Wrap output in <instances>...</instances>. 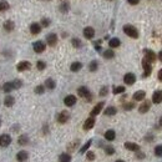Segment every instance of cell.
I'll list each match as a JSON object with an SVG mask.
<instances>
[{"label":"cell","mask_w":162,"mask_h":162,"mask_svg":"<svg viewBox=\"0 0 162 162\" xmlns=\"http://www.w3.org/2000/svg\"><path fill=\"white\" fill-rule=\"evenodd\" d=\"M81 69H83V64L79 62V61L72 62V64H71V66H70V70H71L72 72H77V71H80Z\"/></svg>","instance_id":"obj_21"},{"label":"cell","mask_w":162,"mask_h":162,"mask_svg":"<svg viewBox=\"0 0 162 162\" xmlns=\"http://www.w3.org/2000/svg\"><path fill=\"white\" fill-rule=\"evenodd\" d=\"M116 112H117V109L116 107H114V106H109L107 109L105 110V115L106 116H114V115H116Z\"/></svg>","instance_id":"obj_26"},{"label":"cell","mask_w":162,"mask_h":162,"mask_svg":"<svg viewBox=\"0 0 162 162\" xmlns=\"http://www.w3.org/2000/svg\"><path fill=\"white\" fill-rule=\"evenodd\" d=\"M95 157H96V156H95V153H93L92 151H89V152L86 153V158H87L89 161H93V160H95Z\"/></svg>","instance_id":"obj_43"},{"label":"cell","mask_w":162,"mask_h":162,"mask_svg":"<svg viewBox=\"0 0 162 162\" xmlns=\"http://www.w3.org/2000/svg\"><path fill=\"white\" fill-rule=\"evenodd\" d=\"M142 67H143V75H142V77L143 79L145 77H148V76L151 75V72H152V65H151V62L147 61L143 58V60H142Z\"/></svg>","instance_id":"obj_2"},{"label":"cell","mask_w":162,"mask_h":162,"mask_svg":"<svg viewBox=\"0 0 162 162\" xmlns=\"http://www.w3.org/2000/svg\"><path fill=\"white\" fill-rule=\"evenodd\" d=\"M45 44L43 43V41H35L34 43V45H33V49H34V51L35 52H37V54H41V52H44L45 51Z\"/></svg>","instance_id":"obj_6"},{"label":"cell","mask_w":162,"mask_h":162,"mask_svg":"<svg viewBox=\"0 0 162 162\" xmlns=\"http://www.w3.org/2000/svg\"><path fill=\"white\" fill-rule=\"evenodd\" d=\"M84 36L86 39H92L93 36H95V30H93V28H91V26H87V28L84 29Z\"/></svg>","instance_id":"obj_19"},{"label":"cell","mask_w":162,"mask_h":162,"mask_svg":"<svg viewBox=\"0 0 162 162\" xmlns=\"http://www.w3.org/2000/svg\"><path fill=\"white\" fill-rule=\"evenodd\" d=\"M46 43H48V45H50V46H55L56 43H58V36H56V34H54V33L49 34V35L46 36Z\"/></svg>","instance_id":"obj_11"},{"label":"cell","mask_w":162,"mask_h":162,"mask_svg":"<svg viewBox=\"0 0 162 162\" xmlns=\"http://www.w3.org/2000/svg\"><path fill=\"white\" fill-rule=\"evenodd\" d=\"M155 155L157 157H162V145H158L155 147Z\"/></svg>","instance_id":"obj_39"},{"label":"cell","mask_w":162,"mask_h":162,"mask_svg":"<svg viewBox=\"0 0 162 162\" xmlns=\"http://www.w3.org/2000/svg\"><path fill=\"white\" fill-rule=\"evenodd\" d=\"M77 93H79L80 97H84V99H86V100H89V101L91 100V92H90L89 89L85 87V86L79 87V89H77Z\"/></svg>","instance_id":"obj_3"},{"label":"cell","mask_w":162,"mask_h":162,"mask_svg":"<svg viewBox=\"0 0 162 162\" xmlns=\"http://www.w3.org/2000/svg\"><path fill=\"white\" fill-rule=\"evenodd\" d=\"M11 143V137H10V135H2L0 136V146L2 147H6Z\"/></svg>","instance_id":"obj_9"},{"label":"cell","mask_w":162,"mask_h":162,"mask_svg":"<svg viewBox=\"0 0 162 162\" xmlns=\"http://www.w3.org/2000/svg\"><path fill=\"white\" fill-rule=\"evenodd\" d=\"M124 83L126 85H133L135 83H136V76H135V74L132 72H129L124 76Z\"/></svg>","instance_id":"obj_5"},{"label":"cell","mask_w":162,"mask_h":162,"mask_svg":"<svg viewBox=\"0 0 162 162\" xmlns=\"http://www.w3.org/2000/svg\"><path fill=\"white\" fill-rule=\"evenodd\" d=\"M93 126H95V118H93L92 116H90L85 122H84V130H86V131H89V130H91Z\"/></svg>","instance_id":"obj_15"},{"label":"cell","mask_w":162,"mask_h":162,"mask_svg":"<svg viewBox=\"0 0 162 162\" xmlns=\"http://www.w3.org/2000/svg\"><path fill=\"white\" fill-rule=\"evenodd\" d=\"M137 158H140V160H142V158H145V153H142V152H140V151H137Z\"/></svg>","instance_id":"obj_49"},{"label":"cell","mask_w":162,"mask_h":162,"mask_svg":"<svg viewBox=\"0 0 162 162\" xmlns=\"http://www.w3.org/2000/svg\"><path fill=\"white\" fill-rule=\"evenodd\" d=\"M76 101H77V99H76L74 95H67V96L64 99V104H65L67 107L74 106V105L76 104Z\"/></svg>","instance_id":"obj_12"},{"label":"cell","mask_w":162,"mask_h":162,"mask_svg":"<svg viewBox=\"0 0 162 162\" xmlns=\"http://www.w3.org/2000/svg\"><path fill=\"white\" fill-rule=\"evenodd\" d=\"M105 139H106L107 141H114V140L116 139V132H115L114 130H107V131L105 132Z\"/></svg>","instance_id":"obj_20"},{"label":"cell","mask_w":162,"mask_h":162,"mask_svg":"<svg viewBox=\"0 0 162 162\" xmlns=\"http://www.w3.org/2000/svg\"><path fill=\"white\" fill-rule=\"evenodd\" d=\"M158 59H160V61H162V50L158 52Z\"/></svg>","instance_id":"obj_51"},{"label":"cell","mask_w":162,"mask_h":162,"mask_svg":"<svg viewBox=\"0 0 162 162\" xmlns=\"http://www.w3.org/2000/svg\"><path fill=\"white\" fill-rule=\"evenodd\" d=\"M69 118H70V114L67 111H61L58 116V121L60 124H66L67 121H69Z\"/></svg>","instance_id":"obj_10"},{"label":"cell","mask_w":162,"mask_h":162,"mask_svg":"<svg viewBox=\"0 0 162 162\" xmlns=\"http://www.w3.org/2000/svg\"><path fill=\"white\" fill-rule=\"evenodd\" d=\"M45 91V86L44 85H39L35 87V93H37V95H41V93H44Z\"/></svg>","instance_id":"obj_38"},{"label":"cell","mask_w":162,"mask_h":162,"mask_svg":"<svg viewBox=\"0 0 162 162\" xmlns=\"http://www.w3.org/2000/svg\"><path fill=\"white\" fill-rule=\"evenodd\" d=\"M157 77H158V80H160V81H162V69L158 71V74H157Z\"/></svg>","instance_id":"obj_50"},{"label":"cell","mask_w":162,"mask_h":162,"mask_svg":"<svg viewBox=\"0 0 162 162\" xmlns=\"http://www.w3.org/2000/svg\"><path fill=\"white\" fill-rule=\"evenodd\" d=\"M124 33H125L127 36L132 37V39H137V37H139V30L135 28L133 25H130V24L124 25Z\"/></svg>","instance_id":"obj_1"},{"label":"cell","mask_w":162,"mask_h":162,"mask_svg":"<svg viewBox=\"0 0 162 162\" xmlns=\"http://www.w3.org/2000/svg\"><path fill=\"white\" fill-rule=\"evenodd\" d=\"M104 58H105V59H114V58H115L114 50H112V49H109V50L104 51Z\"/></svg>","instance_id":"obj_29"},{"label":"cell","mask_w":162,"mask_h":162,"mask_svg":"<svg viewBox=\"0 0 162 162\" xmlns=\"http://www.w3.org/2000/svg\"><path fill=\"white\" fill-rule=\"evenodd\" d=\"M125 86H116V87H114V90H112V92H114V95H118V93H122V92H125Z\"/></svg>","instance_id":"obj_34"},{"label":"cell","mask_w":162,"mask_h":162,"mask_svg":"<svg viewBox=\"0 0 162 162\" xmlns=\"http://www.w3.org/2000/svg\"><path fill=\"white\" fill-rule=\"evenodd\" d=\"M15 104V99L12 97L11 95H8V96H5V99H4V105L5 106H8V107H11L12 105Z\"/></svg>","instance_id":"obj_22"},{"label":"cell","mask_w":162,"mask_h":162,"mask_svg":"<svg viewBox=\"0 0 162 162\" xmlns=\"http://www.w3.org/2000/svg\"><path fill=\"white\" fill-rule=\"evenodd\" d=\"M120 45H121V41H120V39H117V37H114V39H111L110 41H109V46H110L111 49L118 48Z\"/></svg>","instance_id":"obj_24"},{"label":"cell","mask_w":162,"mask_h":162,"mask_svg":"<svg viewBox=\"0 0 162 162\" xmlns=\"http://www.w3.org/2000/svg\"><path fill=\"white\" fill-rule=\"evenodd\" d=\"M41 26H45V28H48V26L50 25V19H48V18H44L43 20H41V24H40Z\"/></svg>","instance_id":"obj_46"},{"label":"cell","mask_w":162,"mask_h":162,"mask_svg":"<svg viewBox=\"0 0 162 162\" xmlns=\"http://www.w3.org/2000/svg\"><path fill=\"white\" fill-rule=\"evenodd\" d=\"M40 31H41V25H40V24L33 23V24L30 25V33H31L33 35H37V34H40Z\"/></svg>","instance_id":"obj_17"},{"label":"cell","mask_w":162,"mask_h":162,"mask_svg":"<svg viewBox=\"0 0 162 162\" xmlns=\"http://www.w3.org/2000/svg\"><path fill=\"white\" fill-rule=\"evenodd\" d=\"M143 54H145V59H146L147 61H150L151 64L155 62L156 59H157V55H156V54H155L152 50H150V49H145V50H143Z\"/></svg>","instance_id":"obj_4"},{"label":"cell","mask_w":162,"mask_h":162,"mask_svg":"<svg viewBox=\"0 0 162 162\" xmlns=\"http://www.w3.org/2000/svg\"><path fill=\"white\" fill-rule=\"evenodd\" d=\"M77 145H79V140H76L75 142H72V143H70L69 146H67V150H69V151H74Z\"/></svg>","instance_id":"obj_42"},{"label":"cell","mask_w":162,"mask_h":162,"mask_svg":"<svg viewBox=\"0 0 162 162\" xmlns=\"http://www.w3.org/2000/svg\"><path fill=\"white\" fill-rule=\"evenodd\" d=\"M115 162H125V161H122V160H117V161H115Z\"/></svg>","instance_id":"obj_53"},{"label":"cell","mask_w":162,"mask_h":162,"mask_svg":"<svg viewBox=\"0 0 162 162\" xmlns=\"http://www.w3.org/2000/svg\"><path fill=\"white\" fill-rule=\"evenodd\" d=\"M129 2V4H131V5H137L139 3H140V0H127Z\"/></svg>","instance_id":"obj_48"},{"label":"cell","mask_w":162,"mask_h":162,"mask_svg":"<svg viewBox=\"0 0 162 162\" xmlns=\"http://www.w3.org/2000/svg\"><path fill=\"white\" fill-rule=\"evenodd\" d=\"M18 142H19V145L25 146L26 143L29 142V139H28V136H26V135H21V136L19 137V140H18Z\"/></svg>","instance_id":"obj_32"},{"label":"cell","mask_w":162,"mask_h":162,"mask_svg":"<svg viewBox=\"0 0 162 162\" xmlns=\"http://www.w3.org/2000/svg\"><path fill=\"white\" fill-rule=\"evenodd\" d=\"M145 97H146V92L143 90L136 91L133 93V100L135 101H142V100H145Z\"/></svg>","instance_id":"obj_18"},{"label":"cell","mask_w":162,"mask_h":162,"mask_svg":"<svg viewBox=\"0 0 162 162\" xmlns=\"http://www.w3.org/2000/svg\"><path fill=\"white\" fill-rule=\"evenodd\" d=\"M0 125H2V120H0Z\"/></svg>","instance_id":"obj_54"},{"label":"cell","mask_w":162,"mask_h":162,"mask_svg":"<svg viewBox=\"0 0 162 162\" xmlns=\"http://www.w3.org/2000/svg\"><path fill=\"white\" fill-rule=\"evenodd\" d=\"M105 152H106L107 155H114V153H115V148H114L112 146H106V147H105Z\"/></svg>","instance_id":"obj_40"},{"label":"cell","mask_w":162,"mask_h":162,"mask_svg":"<svg viewBox=\"0 0 162 162\" xmlns=\"http://www.w3.org/2000/svg\"><path fill=\"white\" fill-rule=\"evenodd\" d=\"M36 67H37L40 71H41V70H44L45 67H46V64H45L44 61H37V62H36Z\"/></svg>","instance_id":"obj_41"},{"label":"cell","mask_w":162,"mask_h":162,"mask_svg":"<svg viewBox=\"0 0 162 162\" xmlns=\"http://www.w3.org/2000/svg\"><path fill=\"white\" fill-rule=\"evenodd\" d=\"M91 143H92V140H89L83 147H81L80 148V153H85L87 150H89V148H90V146H91Z\"/></svg>","instance_id":"obj_33"},{"label":"cell","mask_w":162,"mask_h":162,"mask_svg":"<svg viewBox=\"0 0 162 162\" xmlns=\"http://www.w3.org/2000/svg\"><path fill=\"white\" fill-rule=\"evenodd\" d=\"M107 92H109V87H107V86H104V87L100 90V96H106Z\"/></svg>","instance_id":"obj_45"},{"label":"cell","mask_w":162,"mask_h":162,"mask_svg":"<svg viewBox=\"0 0 162 162\" xmlns=\"http://www.w3.org/2000/svg\"><path fill=\"white\" fill-rule=\"evenodd\" d=\"M71 44H72V46L74 48H76V49H79V48H81V40L80 39H77V37H75V39H72L71 40Z\"/></svg>","instance_id":"obj_36"},{"label":"cell","mask_w":162,"mask_h":162,"mask_svg":"<svg viewBox=\"0 0 162 162\" xmlns=\"http://www.w3.org/2000/svg\"><path fill=\"white\" fill-rule=\"evenodd\" d=\"M12 86H14V90H16V89H20L21 86H23V81L21 80H14L12 81Z\"/></svg>","instance_id":"obj_37"},{"label":"cell","mask_w":162,"mask_h":162,"mask_svg":"<svg viewBox=\"0 0 162 162\" xmlns=\"http://www.w3.org/2000/svg\"><path fill=\"white\" fill-rule=\"evenodd\" d=\"M16 69H18V71H20V72L26 71V70H30V69H31V64H30L29 61H21V62L18 64Z\"/></svg>","instance_id":"obj_7"},{"label":"cell","mask_w":162,"mask_h":162,"mask_svg":"<svg viewBox=\"0 0 162 162\" xmlns=\"http://www.w3.org/2000/svg\"><path fill=\"white\" fill-rule=\"evenodd\" d=\"M150 107H151V102L150 101H143L139 106V112L140 114H146V112H148V110H150Z\"/></svg>","instance_id":"obj_13"},{"label":"cell","mask_w":162,"mask_h":162,"mask_svg":"<svg viewBox=\"0 0 162 162\" xmlns=\"http://www.w3.org/2000/svg\"><path fill=\"white\" fill-rule=\"evenodd\" d=\"M28 157H29V155H28V152H26V151H20V152H18V155H16V160L20 161V162L26 161V160H28Z\"/></svg>","instance_id":"obj_23"},{"label":"cell","mask_w":162,"mask_h":162,"mask_svg":"<svg viewBox=\"0 0 162 162\" xmlns=\"http://www.w3.org/2000/svg\"><path fill=\"white\" fill-rule=\"evenodd\" d=\"M110 2H111V0H110Z\"/></svg>","instance_id":"obj_55"},{"label":"cell","mask_w":162,"mask_h":162,"mask_svg":"<svg viewBox=\"0 0 162 162\" xmlns=\"http://www.w3.org/2000/svg\"><path fill=\"white\" fill-rule=\"evenodd\" d=\"M59 160H60V162H71V156L69 153H61Z\"/></svg>","instance_id":"obj_30"},{"label":"cell","mask_w":162,"mask_h":162,"mask_svg":"<svg viewBox=\"0 0 162 162\" xmlns=\"http://www.w3.org/2000/svg\"><path fill=\"white\" fill-rule=\"evenodd\" d=\"M104 105H105V102H99L97 105H95V107L91 110V112H90V115L92 116V117H95V116H97L100 112H101V110L104 109Z\"/></svg>","instance_id":"obj_8"},{"label":"cell","mask_w":162,"mask_h":162,"mask_svg":"<svg viewBox=\"0 0 162 162\" xmlns=\"http://www.w3.org/2000/svg\"><path fill=\"white\" fill-rule=\"evenodd\" d=\"M3 90H4V92H11L12 90H14V86H12V83H5L4 84V86H3Z\"/></svg>","instance_id":"obj_31"},{"label":"cell","mask_w":162,"mask_h":162,"mask_svg":"<svg viewBox=\"0 0 162 162\" xmlns=\"http://www.w3.org/2000/svg\"><path fill=\"white\" fill-rule=\"evenodd\" d=\"M9 9V3L5 0H0V11H5Z\"/></svg>","instance_id":"obj_35"},{"label":"cell","mask_w":162,"mask_h":162,"mask_svg":"<svg viewBox=\"0 0 162 162\" xmlns=\"http://www.w3.org/2000/svg\"><path fill=\"white\" fill-rule=\"evenodd\" d=\"M133 107H135V104H133V102H127V104L124 105V109L127 110V111H129V110H132Z\"/></svg>","instance_id":"obj_44"},{"label":"cell","mask_w":162,"mask_h":162,"mask_svg":"<svg viewBox=\"0 0 162 162\" xmlns=\"http://www.w3.org/2000/svg\"><path fill=\"white\" fill-rule=\"evenodd\" d=\"M125 148L129 151H135V152L140 151V146L135 142H125Z\"/></svg>","instance_id":"obj_16"},{"label":"cell","mask_w":162,"mask_h":162,"mask_svg":"<svg viewBox=\"0 0 162 162\" xmlns=\"http://www.w3.org/2000/svg\"><path fill=\"white\" fill-rule=\"evenodd\" d=\"M152 102L158 105L162 102V91L161 90H157L153 92V95H152Z\"/></svg>","instance_id":"obj_14"},{"label":"cell","mask_w":162,"mask_h":162,"mask_svg":"<svg viewBox=\"0 0 162 162\" xmlns=\"http://www.w3.org/2000/svg\"><path fill=\"white\" fill-rule=\"evenodd\" d=\"M97 69H99V62H97L96 60H92V61L90 62V65H89V70H90L91 72H95Z\"/></svg>","instance_id":"obj_28"},{"label":"cell","mask_w":162,"mask_h":162,"mask_svg":"<svg viewBox=\"0 0 162 162\" xmlns=\"http://www.w3.org/2000/svg\"><path fill=\"white\" fill-rule=\"evenodd\" d=\"M60 10H61L62 12L67 11V10H69V5H67V4H62V5H61V8H60Z\"/></svg>","instance_id":"obj_47"},{"label":"cell","mask_w":162,"mask_h":162,"mask_svg":"<svg viewBox=\"0 0 162 162\" xmlns=\"http://www.w3.org/2000/svg\"><path fill=\"white\" fill-rule=\"evenodd\" d=\"M14 28H15V25H14V23H12L11 20L5 21V24H4V29H5V31L10 33V31L14 30Z\"/></svg>","instance_id":"obj_25"},{"label":"cell","mask_w":162,"mask_h":162,"mask_svg":"<svg viewBox=\"0 0 162 162\" xmlns=\"http://www.w3.org/2000/svg\"><path fill=\"white\" fill-rule=\"evenodd\" d=\"M160 126H161V127H162V116H161V117H160Z\"/></svg>","instance_id":"obj_52"},{"label":"cell","mask_w":162,"mask_h":162,"mask_svg":"<svg viewBox=\"0 0 162 162\" xmlns=\"http://www.w3.org/2000/svg\"><path fill=\"white\" fill-rule=\"evenodd\" d=\"M55 86H56V83H55V81H54L52 79H48V80L45 81V87H46V89L54 90V89H55Z\"/></svg>","instance_id":"obj_27"}]
</instances>
